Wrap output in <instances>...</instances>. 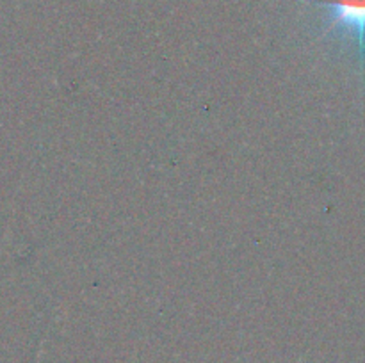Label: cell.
<instances>
[{
  "label": "cell",
  "instance_id": "cell-1",
  "mask_svg": "<svg viewBox=\"0 0 365 363\" xmlns=\"http://www.w3.org/2000/svg\"><path fill=\"white\" fill-rule=\"evenodd\" d=\"M330 11L327 32L341 31L356 39L360 56H365V0H309Z\"/></svg>",
  "mask_w": 365,
  "mask_h": 363
}]
</instances>
